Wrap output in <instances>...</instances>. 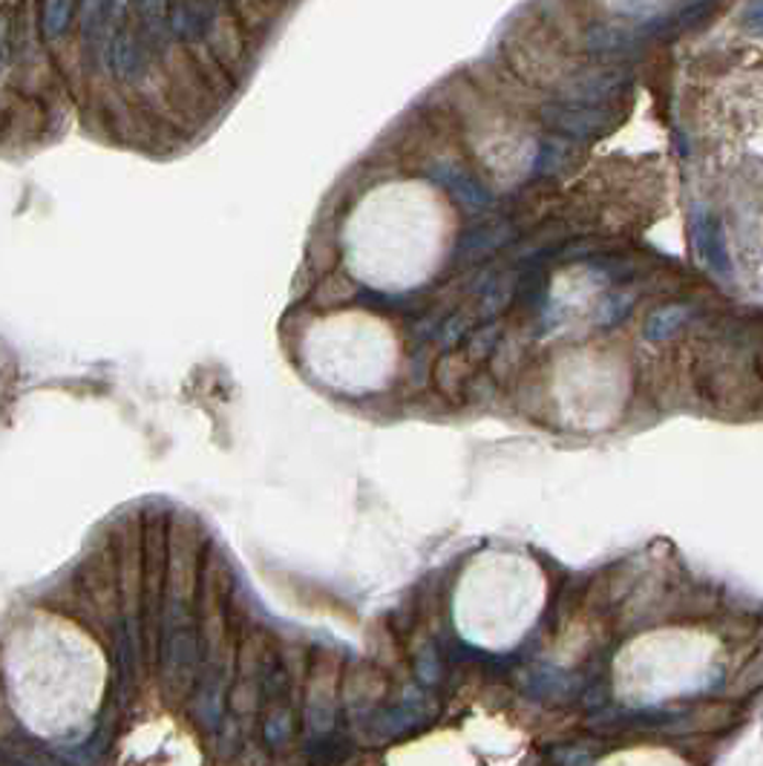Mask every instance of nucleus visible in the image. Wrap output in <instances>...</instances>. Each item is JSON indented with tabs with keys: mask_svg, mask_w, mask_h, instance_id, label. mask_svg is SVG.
<instances>
[{
	"mask_svg": "<svg viewBox=\"0 0 763 766\" xmlns=\"http://www.w3.org/2000/svg\"><path fill=\"white\" fill-rule=\"evenodd\" d=\"M458 234L447 193L424 179L374 184L346 214L340 251L358 283L404 294L429 283L450 257Z\"/></svg>",
	"mask_w": 763,
	"mask_h": 766,
	"instance_id": "1",
	"label": "nucleus"
},
{
	"mask_svg": "<svg viewBox=\"0 0 763 766\" xmlns=\"http://www.w3.org/2000/svg\"><path fill=\"white\" fill-rule=\"evenodd\" d=\"M548 599L539 562L519 551H484L461 571L452 594V620L467 643L507 652L534 629Z\"/></svg>",
	"mask_w": 763,
	"mask_h": 766,
	"instance_id": "2",
	"label": "nucleus"
},
{
	"mask_svg": "<svg viewBox=\"0 0 763 766\" xmlns=\"http://www.w3.org/2000/svg\"><path fill=\"white\" fill-rule=\"evenodd\" d=\"M300 361L321 386L358 398L395 381L401 338L390 320L369 308H337L305 326Z\"/></svg>",
	"mask_w": 763,
	"mask_h": 766,
	"instance_id": "3",
	"label": "nucleus"
},
{
	"mask_svg": "<svg viewBox=\"0 0 763 766\" xmlns=\"http://www.w3.org/2000/svg\"><path fill=\"white\" fill-rule=\"evenodd\" d=\"M723 645L700 629H654L628 640L614 657V691L631 706L688 698L718 680Z\"/></svg>",
	"mask_w": 763,
	"mask_h": 766,
	"instance_id": "4",
	"label": "nucleus"
},
{
	"mask_svg": "<svg viewBox=\"0 0 763 766\" xmlns=\"http://www.w3.org/2000/svg\"><path fill=\"white\" fill-rule=\"evenodd\" d=\"M550 395L562 424L573 429H605L622 415L631 395V372L617 352L571 349L557 361Z\"/></svg>",
	"mask_w": 763,
	"mask_h": 766,
	"instance_id": "5",
	"label": "nucleus"
},
{
	"mask_svg": "<svg viewBox=\"0 0 763 766\" xmlns=\"http://www.w3.org/2000/svg\"><path fill=\"white\" fill-rule=\"evenodd\" d=\"M596 766H692L680 758L677 752L660 750V746H633V750H619Z\"/></svg>",
	"mask_w": 763,
	"mask_h": 766,
	"instance_id": "6",
	"label": "nucleus"
},
{
	"mask_svg": "<svg viewBox=\"0 0 763 766\" xmlns=\"http://www.w3.org/2000/svg\"><path fill=\"white\" fill-rule=\"evenodd\" d=\"M599 3L614 12H622V15H642V12H654L669 0H599Z\"/></svg>",
	"mask_w": 763,
	"mask_h": 766,
	"instance_id": "7",
	"label": "nucleus"
}]
</instances>
